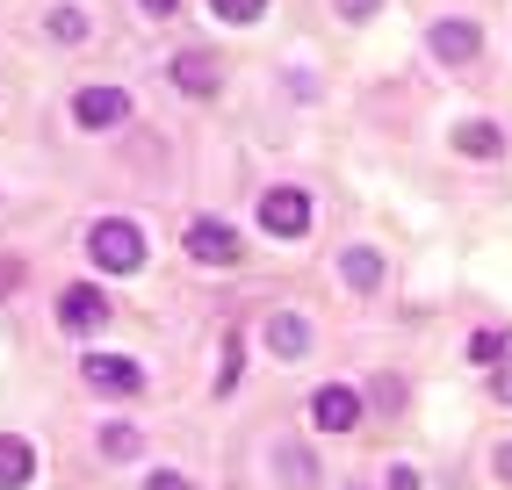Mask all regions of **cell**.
<instances>
[{
	"label": "cell",
	"instance_id": "d4e9b609",
	"mask_svg": "<svg viewBox=\"0 0 512 490\" xmlns=\"http://www.w3.org/2000/svg\"><path fill=\"white\" fill-rule=\"evenodd\" d=\"M145 8H152V15H174V8H181V0H145Z\"/></svg>",
	"mask_w": 512,
	"mask_h": 490
},
{
	"label": "cell",
	"instance_id": "2e32d148",
	"mask_svg": "<svg viewBox=\"0 0 512 490\" xmlns=\"http://www.w3.org/2000/svg\"><path fill=\"white\" fill-rule=\"evenodd\" d=\"M210 15H224V22H260L267 0H210Z\"/></svg>",
	"mask_w": 512,
	"mask_h": 490
},
{
	"label": "cell",
	"instance_id": "603a6c76",
	"mask_svg": "<svg viewBox=\"0 0 512 490\" xmlns=\"http://www.w3.org/2000/svg\"><path fill=\"white\" fill-rule=\"evenodd\" d=\"M498 404H512V361L498 368Z\"/></svg>",
	"mask_w": 512,
	"mask_h": 490
},
{
	"label": "cell",
	"instance_id": "7402d4cb",
	"mask_svg": "<svg viewBox=\"0 0 512 490\" xmlns=\"http://www.w3.org/2000/svg\"><path fill=\"white\" fill-rule=\"evenodd\" d=\"M390 490H419V469H390Z\"/></svg>",
	"mask_w": 512,
	"mask_h": 490
},
{
	"label": "cell",
	"instance_id": "d6986e66",
	"mask_svg": "<svg viewBox=\"0 0 512 490\" xmlns=\"http://www.w3.org/2000/svg\"><path fill=\"white\" fill-rule=\"evenodd\" d=\"M375 404L397 411V404H404V382H397V375H383V382H375Z\"/></svg>",
	"mask_w": 512,
	"mask_h": 490
},
{
	"label": "cell",
	"instance_id": "484cf974",
	"mask_svg": "<svg viewBox=\"0 0 512 490\" xmlns=\"http://www.w3.org/2000/svg\"><path fill=\"white\" fill-rule=\"evenodd\" d=\"M0 289H8V282H0Z\"/></svg>",
	"mask_w": 512,
	"mask_h": 490
},
{
	"label": "cell",
	"instance_id": "3957f363",
	"mask_svg": "<svg viewBox=\"0 0 512 490\" xmlns=\"http://www.w3.org/2000/svg\"><path fill=\"white\" fill-rule=\"evenodd\" d=\"M311 426H318V433H354V426H361V397L347 390V382L311 390Z\"/></svg>",
	"mask_w": 512,
	"mask_h": 490
},
{
	"label": "cell",
	"instance_id": "5b68a950",
	"mask_svg": "<svg viewBox=\"0 0 512 490\" xmlns=\"http://www.w3.org/2000/svg\"><path fill=\"white\" fill-rule=\"evenodd\" d=\"M73 116H80V130H116L130 116V94L123 87H80L73 94Z\"/></svg>",
	"mask_w": 512,
	"mask_h": 490
},
{
	"label": "cell",
	"instance_id": "277c9868",
	"mask_svg": "<svg viewBox=\"0 0 512 490\" xmlns=\"http://www.w3.org/2000/svg\"><path fill=\"white\" fill-rule=\"evenodd\" d=\"M80 375L94 382L101 397H138V390H145V368H138V361H116V354H87Z\"/></svg>",
	"mask_w": 512,
	"mask_h": 490
},
{
	"label": "cell",
	"instance_id": "52a82bcc",
	"mask_svg": "<svg viewBox=\"0 0 512 490\" xmlns=\"http://www.w3.org/2000/svg\"><path fill=\"white\" fill-rule=\"evenodd\" d=\"M101 318H109V303H101L94 282H73V289L58 296V325L65 332H101Z\"/></svg>",
	"mask_w": 512,
	"mask_h": 490
},
{
	"label": "cell",
	"instance_id": "4fadbf2b",
	"mask_svg": "<svg viewBox=\"0 0 512 490\" xmlns=\"http://www.w3.org/2000/svg\"><path fill=\"white\" fill-rule=\"evenodd\" d=\"M455 145H462L469 159H498V152H505V137H498L491 123H462V130H455Z\"/></svg>",
	"mask_w": 512,
	"mask_h": 490
},
{
	"label": "cell",
	"instance_id": "44dd1931",
	"mask_svg": "<svg viewBox=\"0 0 512 490\" xmlns=\"http://www.w3.org/2000/svg\"><path fill=\"white\" fill-rule=\"evenodd\" d=\"M339 15H347V22H368V15H375V0H339Z\"/></svg>",
	"mask_w": 512,
	"mask_h": 490
},
{
	"label": "cell",
	"instance_id": "5bb4252c",
	"mask_svg": "<svg viewBox=\"0 0 512 490\" xmlns=\"http://www.w3.org/2000/svg\"><path fill=\"white\" fill-rule=\"evenodd\" d=\"M469 361H476V368H505V361H512V332H476V339H469Z\"/></svg>",
	"mask_w": 512,
	"mask_h": 490
},
{
	"label": "cell",
	"instance_id": "6da1fadb",
	"mask_svg": "<svg viewBox=\"0 0 512 490\" xmlns=\"http://www.w3.org/2000/svg\"><path fill=\"white\" fill-rule=\"evenodd\" d=\"M87 260H94L101 274H138V267H145V231L123 224V217L94 224V231H87Z\"/></svg>",
	"mask_w": 512,
	"mask_h": 490
},
{
	"label": "cell",
	"instance_id": "cb8c5ba5",
	"mask_svg": "<svg viewBox=\"0 0 512 490\" xmlns=\"http://www.w3.org/2000/svg\"><path fill=\"white\" fill-rule=\"evenodd\" d=\"M498 476H505V483H512V440H505V447H498Z\"/></svg>",
	"mask_w": 512,
	"mask_h": 490
},
{
	"label": "cell",
	"instance_id": "9c48e42d",
	"mask_svg": "<svg viewBox=\"0 0 512 490\" xmlns=\"http://www.w3.org/2000/svg\"><path fill=\"white\" fill-rule=\"evenodd\" d=\"M433 51L448 65H469L476 51H484V29H476V22H433Z\"/></svg>",
	"mask_w": 512,
	"mask_h": 490
},
{
	"label": "cell",
	"instance_id": "7a4b0ae2",
	"mask_svg": "<svg viewBox=\"0 0 512 490\" xmlns=\"http://www.w3.org/2000/svg\"><path fill=\"white\" fill-rule=\"evenodd\" d=\"M260 224H267V238H303L311 231V195L303 188H267L260 195Z\"/></svg>",
	"mask_w": 512,
	"mask_h": 490
},
{
	"label": "cell",
	"instance_id": "9a60e30c",
	"mask_svg": "<svg viewBox=\"0 0 512 490\" xmlns=\"http://www.w3.org/2000/svg\"><path fill=\"white\" fill-rule=\"evenodd\" d=\"M101 454H109V462H138V454H145L138 426H101Z\"/></svg>",
	"mask_w": 512,
	"mask_h": 490
},
{
	"label": "cell",
	"instance_id": "ac0fdd59",
	"mask_svg": "<svg viewBox=\"0 0 512 490\" xmlns=\"http://www.w3.org/2000/svg\"><path fill=\"white\" fill-rule=\"evenodd\" d=\"M282 454V476L289 483H311V454H303V447H275Z\"/></svg>",
	"mask_w": 512,
	"mask_h": 490
},
{
	"label": "cell",
	"instance_id": "8992f818",
	"mask_svg": "<svg viewBox=\"0 0 512 490\" xmlns=\"http://www.w3.org/2000/svg\"><path fill=\"white\" fill-rule=\"evenodd\" d=\"M188 253H195L202 267H231V260H238V231H231L224 217H195V224H188Z\"/></svg>",
	"mask_w": 512,
	"mask_h": 490
},
{
	"label": "cell",
	"instance_id": "7c38bea8",
	"mask_svg": "<svg viewBox=\"0 0 512 490\" xmlns=\"http://www.w3.org/2000/svg\"><path fill=\"white\" fill-rule=\"evenodd\" d=\"M339 282H347V289H383V253H368V245H354V253L347 260H339Z\"/></svg>",
	"mask_w": 512,
	"mask_h": 490
},
{
	"label": "cell",
	"instance_id": "8fae6325",
	"mask_svg": "<svg viewBox=\"0 0 512 490\" xmlns=\"http://www.w3.org/2000/svg\"><path fill=\"white\" fill-rule=\"evenodd\" d=\"M174 80H181V94H217L224 73H217L210 51H181V58H174Z\"/></svg>",
	"mask_w": 512,
	"mask_h": 490
},
{
	"label": "cell",
	"instance_id": "ffe728a7",
	"mask_svg": "<svg viewBox=\"0 0 512 490\" xmlns=\"http://www.w3.org/2000/svg\"><path fill=\"white\" fill-rule=\"evenodd\" d=\"M145 490H195L188 476H174V469H159V476H145Z\"/></svg>",
	"mask_w": 512,
	"mask_h": 490
},
{
	"label": "cell",
	"instance_id": "e0dca14e",
	"mask_svg": "<svg viewBox=\"0 0 512 490\" xmlns=\"http://www.w3.org/2000/svg\"><path fill=\"white\" fill-rule=\"evenodd\" d=\"M44 29H51L58 44H80V37H87V22H80L73 8H51V22H44Z\"/></svg>",
	"mask_w": 512,
	"mask_h": 490
},
{
	"label": "cell",
	"instance_id": "ba28073f",
	"mask_svg": "<svg viewBox=\"0 0 512 490\" xmlns=\"http://www.w3.org/2000/svg\"><path fill=\"white\" fill-rule=\"evenodd\" d=\"M267 346H275L282 361H303L311 354V318H303V310H275V318H267Z\"/></svg>",
	"mask_w": 512,
	"mask_h": 490
},
{
	"label": "cell",
	"instance_id": "30bf717a",
	"mask_svg": "<svg viewBox=\"0 0 512 490\" xmlns=\"http://www.w3.org/2000/svg\"><path fill=\"white\" fill-rule=\"evenodd\" d=\"M29 476H37V447L22 433H0V490H22Z\"/></svg>",
	"mask_w": 512,
	"mask_h": 490
}]
</instances>
